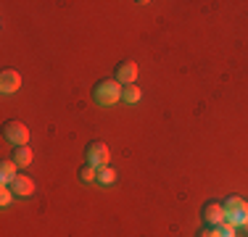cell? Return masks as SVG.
<instances>
[{"mask_svg": "<svg viewBox=\"0 0 248 237\" xmlns=\"http://www.w3.org/2000/svg\"><path fill=\"white\" fill-rule=\"evenodd\" d=\"M93 100L98 105H114L122 100V85L111 76V79H98L93 85Z\"/></svg>", "mask_w": 248, "mask_h": 237, "instance_id": "6da1fadb", "label": "cell"}, {"mask_svg": "<svg viewBox=\"0 0 248 237\" xmlns=\"http://www.w3.org/2000/svg\"><path fill=\"white\" fill-rule=\"evenodd\" d=\"M224 206V222L232 224L235 229H240L248 219V200H243L240 195H227V200H222Z\"/></svg>", "mask_w": 248, "mask_h": 237, "instance_id": "7a4b0ae2", "label": "cell"}, {"mask_svg": "<svg viewBox=\"0 0 248 237\" xmlns=\"http://www.w3.org/2000/svg\"><path fill=\"white\" fill-rule=\"evenodd\" d=\"M108 145H106L103 140H90L85 145V163L95 166V169H100V166H108Z\"/></svg>", "mask_w": 248, "mask_h": 237, "instance_id": "3957f363", "label": "cell"}, {"mask_svg": "<svg viewBox=\"0 0 248 237\" xmlns=\"http://www.w3.org/2000/svg\"><path fill=\"white\" fill-rule=\"evenodd\" d=\"M3 137L11 142V145H27L29 142V129L24 121H19V118H8V121L3 124Z\"/></svg>", "mask_w": 248, "mask_h": 237, "instance_id": "277c9868", "label": "cell"}, {"mask_svg": "<svg viewBox=\"0 0 248 237\" xmlns=\"http://www.w3.org/2000/svg\"><path fill=\"white\" fill-rule=\"evenodd\" d=\"M201 222H203V227H219L224 222V206L219 200H206L201 206Z\"/></svg>", "mask_w": 248, "mask_h": 237, "instance_id": "5b68a950", "label": "cell"}, {"mask_svg": "<svg viewBox=\"0 0 248 237\" xmlns=\"http://www.w3.org/2000/svg\"><path fill=\"white\" fill-rule=\"evenodd\" d=\"M114 79L119 82V85H135V79H138V63L132 61V58H122L119 63L114 66Z\"/></svg>", "mask_w": 248, "mask_h": 237, "instance_id": "8992f818", "label": "cell"}, {"mask_svg": "<svg viewBox=\"0 0 248 237\" xmlns=\"http://www.w3.org/2000/svg\"><path fill=\"white\" fill-rule=\"evenodd\" d=\"M21 87V74L16 69H11V66H5L3 71H0V90H3L5 95H11V92H16Z\"/></svg>", "mask_w": 248, "mask_h": 237, "instance_id": "52a82bcc", "label": "cell"}, {"mask_svg": "<svg viewBox=\"0 0 248 237\" xmlns=\"http://www.w3.org/2000/svg\"><path fill=\"white\" fill-rule=\"evenodd\" d=\"M8 187H11V193H14L16 198H32V195H34V182L29 179L27 174H19Z\"/></svg>", "mask_w": 248, "mask_h": 237, "instance_id": "ba28073f", "label": "cell"}, {"mask_svg": "<svg viewBox=\"0 0 248 237\" xmlns=\"http://www.w3.org/2000/svg\"><path fill=\"white\" fill-rule=\"evenodd\" d=\"M11 161L19 166V169L29 166V163H32V148H29V145H16L14 150H11Z\"/></svg>", "mask_w": 248, "mask_h": 237, "instance_id": "9c48e42d", "label": "cell"}, {"mask_svg": "<svg viewBox=\"0 0 248 237\" xmlns=\"http://www.w3.org/2000/svg\"><path fill=\"white\" fill-rule=\"evenodd\" d=\"M16 171H19V166L11 161V158H3V161H0V182H3V185H11V182L19 177Z\"/></svg>", "mask_w": 248, "mask_h": 237, "instance_id": "30bf717a", "label": "cell"}, {"mask_svg": "<svg viewBox=\"0 0 248 237\" xmlns=\"http://www.w3.org/2000/svg\"><path fill=\"white\" fill-rule=\"evenodd\" d=\"M140 98H143V90H140L138 85H124V87H122V103L135 105Z\"/></svg>", "mask_w": 248, "mask_h": 237, "instance_id": "8fae6325", "label": "cell"}, {"mask_svg": "<svg viewBox=\"0 0 248 237\" xmlns=\"http://www.w3.org/2000/svg\"><path fill=\"white\" fill-rule=\"evenodd\" d=\"M95 182H100V185H114V182H116V171L111 169V166H100Z\"/></svg>", "mask_w": 248, "mask_h": 237, "instance_id": "7c38bea8", "label": "cell"}, {"mask_svg": "<svg viewBox=\"0 0 248 237\" xmlns=\"http://www.w3.org/2000/svg\"><path fill=\"white\" fill-rule=\"evenodd\" d=\"M77 174H79L82 182H95L98 179V169H95V166H90V163L79 166V171H77Z\"/></svg>", "mask_w": 248, "mask_h": 237, "instance_id": "4fadbf2b", "label": "cell"}, {"mask_svg": "<svg viewBox=\"0 0 248 237\" xmlns=\"http://www.w3.org/2000/svg\"><path fill=\"white\" fill-rule=\"evenodd\" d=\"M14 198H16V195L11 193V187H8V185L0 187V206H11V200H14Z\"/></svg>", "mask_w": 248, "mask_h": 237, "instance_id": "5bb4252c", "label": "cell"}, {"mask_svg": "<svg viewBox=\"0 0 248 237\" xmlns=\"http://www.w3.org/2000/svg\"><path fill=\"white\" fill-rule=\"evenodd\" d=\"M196 237H222L219 227H201Z\"/></svg>", "mask_w": 248, "mask_h": 237, "instance_id": "9a60e30c", "label": "cell"}, {"mask_svg": "<svg viewBox=\"0 0 248 237\" xmlns=\"http://www.w3.org/2000/svg\"><path fill=\"white\" fill-rule=\"evenodd\" d=\"M240 229H246V232H248V219H246V224H243V227H240Z\"/></svg>", "mask_w": 248, "mask_h": 237, "instance_id": "2e32d148", "label": "cell"}]
</instances>
